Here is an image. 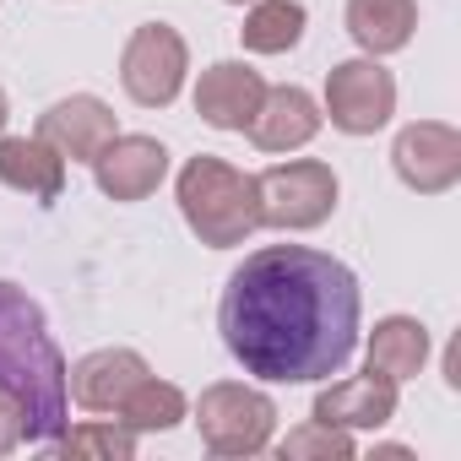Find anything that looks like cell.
<instances>
[{
  "label": "cell",
  "instance_id": "obj_1",
  "mask_svg": "<svg viewBox=\"0 0 461 461\" xmlns=\"http://www.w3.org/2000/svg\"><path fill=\"white\" fill-rule=\"evenodd\" d=\"M358 315V277L337 256L267 245L228 277L217 331L222 348L245 364V375L272 385H310L353 358Z\"/></svg>",
  "mask_w": 461,
  "mask_h": 461
},
{
  "label": "cell",
  "instance_id": "obj_23",
  "mask_svg": "<svg viewBox=\"0 0 461 461\" xmlns=\"http://www.w3.org/2000/svg\"><path fill=\"white\" fill-rule=\"evenodd\" d=\"M6 114H12V104H6V87H0V131H6Z\"/></svg>",
  "mask_w": 461,
  "mask_h": 461
},
{
  "label": "cell",
  "instance_id": "obj_22",
  "mask_svg": "<svg viewBox=\"0 0 461 461\" xmlns=\"http://www.w3.org/2000/svg\"><path fill=\"white\" fill-rule=\"evenodd\" d=\"M17 445H28V412L12 385H0V456H12Z\"/></svg>",
  "mask_w": 461,
  "mask_h": 461
},
{
  "label": "cell",
  "instance_id": "obj_4",
  "mask_svg": "<svg viewBox=\"0 0 461 461\" xmlns=\"http://www.w3.org/2000/svg\"><path fill=\"white\" fill-rule=\"evenodd\" d=\"M195 429L212 456H261L277 434V402L256 385L217 380L195 402Z\"/></svg>",
  "mask_w": 461,
  "mask_h": 461
},
{
  "label": "cell",
  "instance_id": "obj_20",
  "mask_svg": "<svg viewBox=\"0 0 461 461\" xmlns=\"http://www.w3.org/2000/svg\"><path fill=\"white\" fill-rule=\"evenodd\" d=\"M50 450L66 456V461H131L136 456V434L125 423H82L71 434H55Z\"/></svg>",
  "mask_w": 461,
  "mask_h": 461
},
{
  "label": "cell",
  "instance_id": "obj_15",
  "mask_svg": "<svg viewBox=\"0 0 461 461\" xmlns=\"http://www.w3.org/2000/svg\"><path fill=\"white\" fill-rule=\"evenodd\" d=\"M0 185L23 190L28 201H60L66 158L39 136H0Z\"/></svg>",
  "mask_w": 461,
  "mask_h": 461
},
{
  "label": "cell",
  "instance_id": "obj_2",
  "mask_svg": "<svg viewBox=\"0 0 461 461\" xmlns=\"http://www.w3.org/2000/svg\"><path fill=\"white\" fill-rule=\"evenodd\" d=\"M0 385H12L28 412V445H50L55 434H66V358L44 326V310L17 283H0Z\"/></svg>",
  "mask_w": 461,
  "mask_h": 461
},
{
  "label": "cell",
  "instance_id": "obj_24",
  "mask_svg": "<svg viewBox=\"0 0 461 461\" xmlns=\"http://www.w3.org/2000/svg\"><path fill=\"white\" fill-rule=\"evenodd\" d=\"M228 6H250V0H228Z\"/></svg>",
  "mask_w": 461,
  "mask_h": 461
},
{
  "label": "cell",
  "instance_id": "obj_11",
  "mask_svg": "<svg viewBox=\"0 0 461 461\" xmlns=\"http://www.w3.org/2000/svg\"><path fill=\"white\" fill-rule=\"evenodd\" d=\"M261 98H267V82H261V71H250L245 60H217V66H206L201 82H195V114H201L212 131H245V125L256 120Z\"/></svg>",
  "mask_w": 461,
  "mask_h": 461
},
{
  "label": "cell",
  "instance_id": "obj_7",
  "mask_svg": "<svg viewBox=\"0 0 461 461\" xmlns=\"http://www.w3.org/2000/svg\"><path fill=\"white\" fill-rule=\"evenodd\" d=\"M326 114L342 136H375L391 114H396V77L364 55V60H342L326 77Z\"/></svg>",
  "mask_w": 461,
  "mask_h": 461
},
{
  "label": "cell",
  "instance_id": "obj_17",
  "mask_svg": "<svg viewBox=\"0 0 461 461\" xmlns=\"http://www.w3.org/2000/svg\"><path fill=\"white\" fill-rule=\"evenodd\" d=\"M429 358V326L412 321V315H385L369 337V369L385 375V380H412Z\"/></svg>",
  "mask_w": 461,
  "mask_h": 461
},
{
  "label": "cell",
  "instance_id": "obj_16",
  "mask_svg": "<svg viewBox=\"0 0 461 461\" xmlns=\"http://www.w3.org/2000/svg\"><path fill=\"white\" fill-rule=\"evenodd\" d=\"M348 33L364 55H396L418 33V0H348Z\"/></svg>",
  "mask_w": 461,
  "mask_h": 461
},
{
  "label": "cell",
  "instance_id": "obj_10",
  "mask_svg": "<svg viewBox=\"0 0 461 461\" xmlns=\"http://www.w3.org/2000/svg\"><path fill=\"white\" fill-rule=\"evenodd\" d=\"M168 174V147L152 136H109L104 152L93 158V179L114 201H141L163 185Z\"/></svg>",
  "mask_w": 461,
  "mask_h": 461
},
{
  "label": "cell",
  "instance_id": "obj_8",
  "mask_svg": "<svg viewBox=\"0 0 461 461\" xmlns=\"http://www.w3.org/2000/svg\"><path fill=\"white\" fill-rule=\"evenodd\" d=\"M391 168L407 190L439 195L461 179V136L445 120H418L391 141Z\"/></svg>",
  "mask_w": 461,
  "mask_h": 461
},
{
  "label": "cell",
  "instance_id": "obj_21",
  "mask_svg": "<svg viewBox=\"0 0 461 461\" xmlns=\"http://www.w3.org/2000/svg\"><path fill=\"white\" fill-rule=\"evenodd\" d=\"M277 456H283V461H310V456H321V461H353V434L337 429V423L310 418L304 429H294V434L277 445Z\"/></svg>",
  "mask_w": 461,
  "mask_h": 461
},
{
  "label": "cell",
  "instance_id": "obj_3",
  "mask_svg": "<svg viewBox=\"0 0 461 461\" xmlns=\"http://www.w3.org/2000/svg\"><path fill=\"white\" fill-rule=\"evenodd\" d=\"M179 212L190 222V234L212 250L228 245H245L256 228H261V195H256V174L222 163L212 152L190 158L179 168Z\"/></svg>",
  "mask_w": 461,
  "mask_h": 461
},
{
  "label": "cell",
  "instance_id": "obj_14",
  "mask_svg": "<svg viewBox=\"0 0 461 461\" xmlns=\"http://www.w3.org/2000/svg\"><path fill=\"white\" fill-rule=\"evenodd\" d=\"M315 418L321 423H337V429H385L396 418V380L385 375H353V380H337L315 396Z\"/></svg>",
  "mask_w": 461,
  "mask_h": 461
},
{
  "label": "cell",
  "instance_id": "obj_18",
  "mask_svg": "<svg viewBox=\"0 0 461 461\" xmlns=\"http://www.w3.org/2000/svg\"><path fill=\"white\" fill-rule=\"evenodd\" d=\"M240 39L250 55H288L304 39V6L299 0H250Z\"/></svg>",
  "mask_w": 461,
  "mask_h": 461
},
{
  "label": "cell",
  "instance_id": "obj_13",
  "mask_svg": "<svg viewBox=\"0 0 461 461\" xmlns=\"http://www.w3.org/2000/svg\"><path fill=\"white\" fill-rule=\"evenodd\" d=\"M321 120L326 114L304 87H267V98L245 131L261 152H294V147H310L321 136Z\"/></svg>",
  "mask_w": 461,
  "mask_h": 461
},
{
  "label": "cell",
  "instance_id": "obj_19",
  "mask_svg": "<svg viewBox=\"0 0 461 461\" xmlns=\"http://www.w3.org/2000/svg\"><path fill=\"white\" fill-rule=\"evenodd\" d=\"M185 412H190L185 391L168 385V380H158V375H147V380L114 407V423H125L131 434H158V429H174Z\"/></svg>",
  "mask_w": 461,
  "mask_h": 461
},
{
  "label": "cell",
  "instance_id": "obj_5",
  "mask_svg": "<svg viewBox=\"0 0 461 461\" xmlns=\"http://www.w3.org/2000/svg\"><path fill=\"white\" fill-rule=\"evenodd\" d=\"M256 195H261V222L267 228H321L337 212V174L321 158H294V163H272L267 174H256Z\"/></svg>",
  "mask_w": 461,
  "mask_h": 461
},
{
  "label": "cell",
  "instance_id": "obj_9",
  "mask_svg": "<svg viewBox=\"0 0 461 461\" xmlns=\"http://www.w3.org/2000/svg\"><path fill=\"white\" fill-rule=\"evenodd\" d=\"M39 141H50L60 158H71V163H93L98 152H104V141L109 136H120L114 131V109L104 104V98H93V93H71V98H60V104H50L44 114H39V131H33Z\"/></svg>",
  "mask_w": 461,
  "mask_h": 461
},
{
  "label": "cell",
  "instance_id": "obj_12",
  "mask_svg": "<svg viewBox=\"0 0 461 461\" xmlns=\"http://www.w3.org/2000/svg\"><path fill=\"white\" fill-rule=\"evenodd\" d=\"M147 375L152 369H147L141 353H131V348H98V353H87V358H77L66 369V391L87 412H114Z\"/></svg>",
  "mask_w": 461,
  "mask_h": 461
},
{
  "label": "cell",
  "instance_id": "obj_6",
  "mask_svg": "<svg viewBox=\"0 0 461 461\" xmlns=\"http://www.w3.org/2000/svg\"><path fill=\"white\" fill-rule=\"evenodd\" d=\"M185 71H190V50L185 39L168 28V23H147L125 39V55H120V87L131 93V104L141 109H168L185 87Z\"/></svg>",
  "mask_w": 461,
  "mask_h": 461
}]
</instances>
